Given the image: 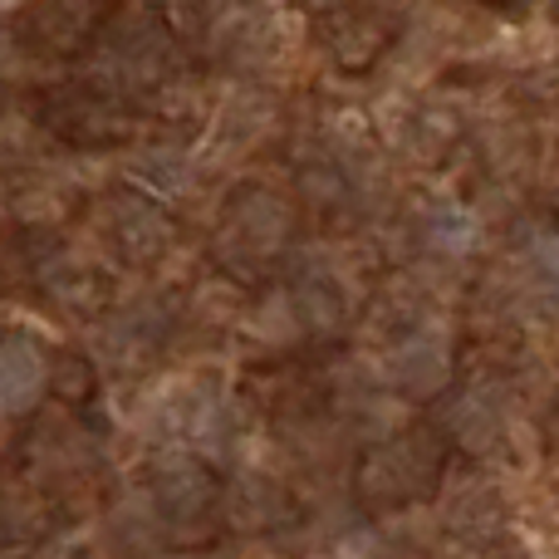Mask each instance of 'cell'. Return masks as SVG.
Wrapping results in <instances>:
<instances>
[]
</instances>
